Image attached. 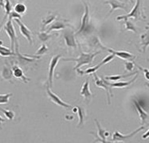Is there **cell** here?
Wrapping results in <instances>:
<instances>
[{
	"label": "cell",
	"instance_id": "obj_37",
	"mask_svg": "<svg viewBox=\"0 0 149 143\" xmlns=\"http://www.w3.org/2000/svg\"><path fill=\"white\" fill-rule=\"evenodd\" d=\"M148 134H149V131L148 130H147V131L144 133V134L143 135V139H147L148 138Z\"/></svg>",
	"mask_w": 149,
	"mask_h": 143
},
{
	"label": "cell",
	"instance_id": "obj_18",
	"mask_svg": "<svg viewBox=\"0 0 149 143\" xmlns=\"http://www.w3.org/2000/svg\"><path fill=\"white\" fill-rule=\"evenodd\" d=\"M95 123H96V126L97 127V137H96V139H95V142H100L102 143H107L109 142L107 141V137H105V132L106 131L101 127L100 122H98L97 119H95Z\"/></svg>",
	"mask_w": 149,
	"mask_h": 143
},
{
	"label": "cell",
	"instance_id": "obj_32",
	"mask_svg": "<svg viewBox=\"0 0 149 143\" xmlns=\"http://www.w3.org/2000/svg\"><path fill=\"white\" fill-rule=\"evenodd\" d=\"M48 50H49L48 47L46 46V44H45V43H43L42 45V46H41L39 49L37 50L36 53H35V54L33 55V56H36V57H41V56H42V55L46 54Z\"/></svg>",
	"mask_w": 149,
	"mask_h": 143
},
{
	"label": "cell",
	"instance_id": "obj_10",
	"mask_svg": "<svg viewBox=\"0 0 149 143\" xmlns=\"http://www.w3.org/2000/svg\"><path fill=\"white\" fill-rule=\"evenodd\" d=\"M14 21H15L16 24L18 25V27H19V30H20V34L24 37L27 40L30 45H33V34L31 30L29 29V28L26 26V25L22 22V21L20 20V19H18V18H15L13 19Z\"/></svg>",
	"mask_w": 149,
	"mask_h": 143
},
{
	"label": "cell",
	"instance_id": "obj_30",
	"mask_svg": "<svg viewBox=\"0 0 149 143\" xmlns=\"http://www.w3.org/2000/svg\"><path fill=\"white\" fill-rule=\"evenodd\" d=\"M15 53L12 52L10 49H8L3 45H0V56L1 57H12Z\"/></svg>",
	"mask_w": 149,
	"mask_h": 143
},
{
	"label": "cell",
	"instance_id": "obj_21",
	"mask_svg": "<svg viewBox=\"0 0 149 143\" xmlns=\"http://www.w3.org/2000/svg\"><path fill=\"white\" fill-rule=\"evenodd\" d=\"M1 77L2 79H4V80H6V81H9L10 83H13V73L12 69L7 66V65H4L3 68H2V71H1Z\"/></svg>",
	"mask_w": 149,
	"mask_h": 143
},
{
	"label": "cell",
	"instance_id": "obj_41",
	"mask_svg": "<svg viewBox=\"0 0 149 143\" xmlns=\"http://www.w3.org/2000/svg\"><path fill=\"white\" fill-rule=\"evenodd\" d=\"M130 2H131L132 3H133V0H130Z\"/></svg>",
	"mask_w": 149,
	"mask_h": 143
},
{
	"label": "cell",
	"instance_id": "obj_17",
	"mask_svg": "<svg viewBox=\"0 0 149 143\" xmlns=\"http://www.w3.org/2000/svg\"><path fill=\"white\" fill-rule=\"evenodd\" d=\"M132 102H133L134 107H135V108L136 110V111L138 112V115H139V117H140L141 123L143 125V124L147 122L148 119V113L143 109L142 106L139 104V102H138V100H137L136 99H133Z\"/></svg>",
	"mask_w": 149,
	"mask_h": 143
},
{
	"label": "cell",
	"instance_id": "obj_26",
	"mask_svg": "<svg viewBox=\"0 0 149 143\" xmlns=\"http://www.w3.org/2000/svg\"><path fill=\"white\" fill-rule=\"evenodd\" d=\"M140 45L142 46V49L143 52L144 53L146 51L147 48L148 46V27H147V30L144 34H141L140 36Z\"/></svg>",
	"mask_w": 149,
	"mask_h": 143
},
{
	"label": "cell",
	"instance_id": "obj_19",
	"mask_svg": "<svg viewBox=\"0 0 149 143\" xmlns=\"http://www.w3.org/2000/svg\"><path fill=\"white\" fill-rule=\"evenodd\" d=\"M4 9H5V15L3 16V19H2V21L0 22V30L3 28V26H4V24L6 23V21H7V19L9 18V15L10 12L12 11V5H11V3L10 2V0H5V2H4Z\"/></svg>",
	"mask_w": 149,
	"mask_h": 143
},
{
	"label": "cell",
	"instance_id": "obj_25",
	"mask_svg": "<svg viewBox=\"0 0 149 143\" xmlns=\"http://www.w3.org/2000/svg\"><path fill=\"white\" fill-rule=\"evenodd\" d=\"M138 72H134V73H128V74H120V75H116V76H104V79L105 80H111V81H117L120 79H124V78H127L128 76H132L136 75Z\"/></svg>",
	"mask_w": 149,
	"mask_h": 143
},
{
	"label": "cell",
	"instance_id": "obj_1",
	"mask_svg": "<svg viewBox=\"0 0 149 143\" xmlns=\"http://www.w3.org/2000/svg\"><path fill=\"white\" fill-rule=\"evenodd\" d=\"M3 30L8 35L10 41V50L14 53H15L16 51H19L18 38L16 34V31L12 22V19L10 18H8V20L4 24Z\"/></svg>",
	"mask_w": 149,
	"mask_h": 143
},
{
	"label": "cell",
	"instance_id": "obj_33",
	"mask_svg": "<svg viewBox=\"0 0 149 143\" xmlns=\"http://www.w3.org/2000/svg\"><path fill=\"white\" fill-rule=\"evenodd\" d=\"M13 95V93L0 94V104H6L9 103L10 98Z\"/></svg>",
	"mask_w": 149,
	"mask_h": 143
},
{
	"label": "cell",
	"instance_id": "obj_15",
	"mask_svg": "<svg viewBox=\"0 0 149 143\" xmlns=\"http://www.w3.org/2000/svg\"><path fill=\"white\" fill-rule=\"evenodd\" d=\"M13 73V76L16 78V79H20L22 82L25 83V84H27L31 79L28 78L27 76H25L24 73H23V70L18 64H14L11 68Z\"/></svg>",
	"mask_w": 149,
	"mask_h": 143
},
{
	"label": "cell",
	"instance_id": "obj_39",
	"mask_svg": "<svg viewBox=\"0 0 149 143\" xmlns=\"http://www.w3.org/2000/svg\"><path fill=\"white\" fill-rule=\"evenodd\" d=\"M4 2L5 0H0V8H2L4 6Z\"/></svg>",
	"mask_w": 149,
	"mask_h": 143
},
{
	"label": "cell",
	"instance_id": "obj_11",
	"mask_svg": "<svg viewBox=\"0 0 149 143\" xmlns=\"http://www.w3.org/2000/svg\"><path fill=\"white\" fill-rule=\"evenodd\" d=\"M114 57H115L113 53H111V54L109 55V56H107L106 57L104 58V59H103V61H101L100 64H97V65H96V66H94V67L89 68L86 69L85 71L80 70V68L77 69L76 71H77V73H78V74H80V75H84V74H92V73H96V72H97V71L98 69L102 66V65H104V64H106L107 63H109V62H110L111 61H113V59H114Z\"/></svg>",
	"mask_w": 149,
	"mask_h": 143
},
{
	"label": "cell",
	"instance_id": "obj_20",
	"mask_svg": "<svg viewBox=\"0 0 149 143\" xmlns=\"http://www.w3.org/2000/svg\"><path fill=\"white\" fill-rule=\"evenodd\" d=\"M138 75H139V73H136L135 76H134L133 78L132 79H130L129 81H116L115 83H112V84H109H109L110 87H113V88H127L129 85H131L132 84L133 82H135V80L137 79V77H138Z\"/></svg>",
	"mask_w": 149,
	"mask_h": 143
},
{
	"label": "cell",
	"instance_id": "obj_27",
	"mask_svg": "<svg viewBox=\"0 0 149 143\" xmlns=\"http://www.w3.org/2000/svg\"><path fill=\"white\" fill-rule=\"evenodd\" d=\"M124 22H125V30L132 31V32H133L135 34L138 33V30H137V28L136 27V26H135V24L132 21L128 20V19H126V20H124Z\"/></svg>",
	"mask_w": 149,
	"mask_h": 143
},
{
	"label": "cell",
	"instance_id": "obj_2",
	"mask_svg": "<svg viewBox=\"0 0 149 143\" xmlns=\"http://www.w3.org/2000/svg\"><path fill=\"white\" fill-rule=\"evenodd\" d=\"M100 53V51L96 53H85L82 51H81V55L77 58H62L61 60L64 61H75L77 63L76 66L73 68L74 70L78 69L81 66L86 65V64H90L93 62L95 57Z\"/></svg>",
	"mask_w": 149,
	"mask_h": 143
},
{
	"label": "cell",
	"instance_id": "obj_28",
	"mask_svg": "<svg viewBox=\"0 0 149 143\" xmlns=\"http://www.w3.org/2000/svg\"><path fill=\"white\" fill-rule=\"evenodd\" d=\"M14 11L16 12L18 15H24L26 11V6L23 3H16L15 6L14 7Z\"/></svg>",
	"mask_w": 149,
	"mask_h": 143
},
{
	"label": "cell",
	"instance_id": "obj_31",
	"mask_svg": "<svg viewBox=\"0 0 149 143\" xmlns=\"http://www.w3.org/2000/svg\"><path fill=\"white\" fill-rule=\"evenodd\" d=\"M0 111L3 113V115L6 116V118L8 120L12 121L13 119H15V113L13 111H11V110H6L0 108Z\"/></svg>",
	"mask_w": 149,
	"mask_h": 143
},
{
	"label": "cell",
	"instance_id": "obj_8",
	"mask_svg": "<svg viewBox=\"0 0 149 143\" xmlns=\"http://www.w3.org/2000/svg\"><path fill=\"white\" fill-rule=\"evenodd\" d=\"M61 57V55L58 54L56 56H54L51 58V60L49 61V75H48V81H47V84L49 86L50 88H53L54 86V75L55 68L57 67L58 64V61H60Z\"/></svg>",
	"mask_w": 149,
	"mask_h": 143
},
{
	"label": "cell",
	"instance_id": "obj_9",
	"mask_svg": "<svg viewBox=\"0 0 149 143\" xmlns=\"http://www.w3.org/2000/svg\"><path fill=\"white\" fill-rule=\"evenodd\" d=\"M83 4L85 6V11H84V15L81 18V27H80L78 32H77L76 35L81 33H84L85 31H87L88 28L89 27V6H88V3L85 2L83 0Z\"/></svg>",
	"mask_w": 149,
	"mask_h": 143
},
{
	"label": "cell",
	"instance_id": "obj_22",
	"mask_svg": "<svg viewBox=\"0 0 149 143\" xmlns=\"http://www.w3.org/2000/svg\"><path fill=\"white\" fill-rule=\"evenodd\" d=\"M88 46H89V48H91L93 49H101L104 50H106L107 48L105 46H104L101 43H100L99 37L97 36L92 37L91 38L89 39L88 42Z\"/></svg>",
	"mask_w": 149,
	"mask_h": 143
},
{
	"label": "cell",
	"instance_id": "obj_24",
	"mask_svg": "<svg viewBox=\"0 0 149 143\" xmlns=\"http://www.w3.org/2000/svg\"><path fill=\"white\" fill-rule=\"evenodd\" d=\"M77 107V116L79 119V122L77 124V127L79 128L81 126H83L85 122V119H86V111L85 110L84 107L81 106H76Z\"/></svg>",
	"mask_w": 149,
	"mask_h": 143
},
{
	"label": "cell",
	"instance_id": "obj_13",
	"mask_svg": "<svg viewBox=\"0 0 149 143\" xmlns=\"http://www.w3.org/2000/svg\"><path fill=\"white\" fill-rule=\"evenodd\" d=\"M104 3V4H109L110 7H111L109 12L107 15V17L109 16L110 15H112L113 11L116 10H123L126 12H128V6H127V5L125 3H121L119 0H107Z\"/></svg>",
	"mask_w": 149,
	"mask_h": 143
},
{
	"label": "cell",
	"instance_id": "obj_4",
	"mask_svg": "<svg viewBox=\"0 0 149 143\" xmlns=\"http://www.w3.org/2000/svg\"><path fill=\"white\" fill-rule=\"evenodd\" d=\"M45 89H46V94L48 95V97H49V99H50V101L53 102L54 104H57L58 106H60V107H62V108H65V109L70 110L73 108V106H72V105L66 104V103L64 102L61 99H60V97H58V95L55 94V93H54V92L51 91V88H49V86L47 84H46V88H45Z\"/></svg>",
	"mask_w": 149,
	"mask_h": 143
},
{
	"label": "cell",
	"instance_id": "obj_40",
	"mask_svg": "<svg viewBox=\"0 0 149 143\" xmlns=\"http://www.w3.org/2000/svg\"><path fill=\"white\" fill-rule=\"evenodd\" d=\"M18 2H19V3H22V2H24L25 0H18Z\"/></svg>",
	"mask_w": 149,
	"mask_h": 143
},
{
	"label": "cell",
	"instance_id": "obj_3",
	"mask_svg": "<svg viewBox=\"0 0 149 143\" xmlns=\"http://www.w3.org/2000/svg\"><path fill=\"white\" fill-rule=\"evenodd\" d=\"M131 18H134L136 21H140V20L146 19V16L144 15L142 4H141V0H136L131 11L125 15H120L116 17V20L117 21H121V20L124 21V20L129 19Z\"/></svg>",
	"mask_w": 149,
	"mask_h": 143
},
{
	"label": "cell",
	"instance_id": "obj_16",
	"mask_svg": "<svg viewBox=\"0 0 149 143\" xmlns=\"http://www.w3.org/2000/svg\"><path fill=\"white\" fill-rule=\"evenodd\" d=\"M80 95L84 97L87 104H89L90 101L92 99V97H93V93L90 91V88H89V81H88V79H86L84 84H83L82 87H81V91H80Z\"/></svg>",
	"mask_w": 149,
	"mask_h": 143
},
{
	"label": "cell",
	"instance_id": "obj_35",
	"mask_svg": "<svg viewBox=\"0 0 149 143\" xmlns=\"http://www.w3.org/2000/svg\"><path fill=\"white\" fill-rule=\"evenodd\" d=\"M9 18H11L12 20H13V19H15V18L21 19V18H22V15H18V14H17L16 12H15L14 10H12V11L10 12V14Z\"/></svg>",
	"mask_w": 149,
	"mask_h": 143
},
{
	"label": "cell",
	"instance_id": "obj_42",
	"mask_svg": "<svg viewBox=\"0 0 149 143\" xmlns=\"http://www.w3.org/2000/svg\"><path fill=\"white\" fill-rule=\"evenodd\" d=\"M1 129H2V127H0V130H1Z\"/></svg>",
	"mask_w": 149,
	"mask_h": 143
},
{
	"label": "cell",
	"instance_id": "obj_34",
	"mask_svg": "<svg viewBox=\"0 0 149 143\" xmlns=\"http://www.w3.org/2000/svg\"><path fill=\"white\" fill-rule=\"evenodd\" d=\"M125 68L126 71L131 72V71L134 70V68H135V63L132 61H127L125 62Z\"/></svg>",
	"mask_w": 149,
	"mask_h": 143
},
{
	"label": "cell",
	"instance_id": "obj_7",
	"mask_svg": "<svg viewBox=\"0 0 149 143\" xmlns=\"http://www.w3.org/2000/svg\"><path fill=\"white\" fill-rule=\"evenodd\" d=\"M93 76H94L95 84H96V86H97L98 88H103L104 90L106 91L108 104H111V97L113 96V91H112V88H111V87L109 84V83L107 82L106 80L104 79V78L100 79L97 76V75L95 73H93Z\"/></svg>",
	"mask_w": 149,
	"mask_h": 143
},
{
	"label": "cell",
	"instance_id": "obj_38",
	"mask_svg": "<svg viewBox=\"0 0 149 143\" xmlns=\"http://www.w3.org/2000/svg\"><path fill=\"white\" fill-rule=\"evenodd\" d=\"M5 121H6V120H5V119H3V117H2V116L0 115V127H1V124H2V122H5Z\"/></svg>",
	"mask_w": 149,
	"mask_h": 143
},
{
	"label": "cell",
	"instance_id": "obj_14",
	"mask_svg": "<svg viewBox=\"0 0 149 143\" xmlns=\"http://www.w3.org/2000/svg\"><path fill=\"white\" fill-rule=\"evenodd\" d=\"M106 51L109 52L110 53H113L115 57H118L119 58H120L122 60L125 61H133L136 58V56L133 54H132L130 53L127 52V51H123V50H114L113 49H109L107 48Z\"/></svg>",
	"mask_w": 149,
	"mask_h": 143
},
{
	"label": "cell",
	"instance_id": "obj_5",
	"mask_svg": "<svg viewBox=\"0 0 149 143\" xmlns=\"http://www.w3.org/2000/svg\"><path fill=\"white\" fill-rule=\"evenodd\" d=\"M144 130V126H140V128L136 129V131H134L132 133L128 134H123L121 133H120L119 131H115L113 134V137H112V142H126L128 139H130L132 137L135 136L136 134H138L139 132H140L141 131Z\"/></svg>",
	"mask_w": 149,
	"mask_h": 143
},
{
	"label": "cell",
	"instance_id": "obj_12",
	"mask_svg": "<svg viewBox=\"0 0 149 143\" xmlns=\"http://www.w3.org/2000/svg\"><path fill=\"white\" fill-rule=\"evenodd\" d=\"M73 28V26L69 23V21L64 19L61 20H55V21H53L51 25L49 26V27L47 29L46 31V33H51L54 30H64L65 28Z\"/></svg>",
	"mask_w": 149,
	"mask_h": 143
},
{
	"label": "cell",
	"instance_id": "obj_36",
	"mask_svg": "<svg viewBox=\"0 0 149 143\" xmlns=\"http://www.w3.org/2000/svg\"><path fill=\"white\" fill-rule=\"evenodd\" d=\"M136 67H138L139 68H140V70H142L144 73V76H145V78H146L147 80H148L149 77H148V68H143L140 67V66H139V65H137V64H136Z\"/></svg>",
	"mask_w": 149,
	"mask_h": 143
},
{
	"label": "cell",
	"instance_id": "obj_6",
	"mask_svg": "<svg viewBox=\"0 0 149 143\" xmlns=\"http://www.w3.org/2000/svg\"><path fill=\"white\" fill-rule=\"evenodd\" d=\"M62 36L65 40V45L68 48L71 49H77V44L76 39H75V34L73 30H71L70 27L65 28L62 32Z\"/></svg>",
	"mask_w": 149,
	"mask_h": 143
},
{
	"label": "cell",
	"instance_id": "obj_29",
	"mask_svg": "<svg viewBox=\"0 0 149 143\" xmlns=\"http://www.w3.org/2000/svg\"><path fill=\"white\" fill-rule=\"evenodd\" d=\"M55 36V34H51L50 33H46V32H41V33H38V39L40 40V41L45 43L47 41H49L50 38L54 37Z\"/></svg>",
	"mask_w": 149,
	"mask_h": 143
},
{
	"label": "cell",
	"instance_id": "obj_23",
	"mask_svg": "<svg viewBox=\"0 0 149 143\" xmlns=\"http://www.w3.org/2000/svg\"><path fill=\"white\" fill-rule=\"evenodd\" d=\"M57 16H58V13L57 12H49L45 18H43L42 21V30H44V29H45L46 26H49V24H51L53 21H54L57 19Z\"/></svg>",
	"mask_w": 149,
	"mask_h": 143
}]
</instances>
